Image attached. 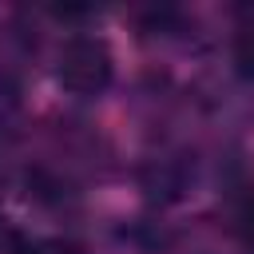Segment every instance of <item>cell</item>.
Listing matches in <instances>:
<instances>
[{"label":"cell","instance_id":"1","mask_svg":"<svg viewBox=\"0 0 254 254\" xmlns=\"http://www.w3.org/2000/svg\"><path fill=\"white\" fill-rule=\"evenodd\" d=\"M115 75V60H111V48L107 40L99 36H67L56 52V83L71 95H99L107 91Z\"/></svg>","mask_w":254,"mask_h":254},{"label":"cell","instance_id":"2","mask_svg":"<svg viewBox=\"0 0 254 254\" xmlns=\"http://www.w3.org/2000/svg\"><path fill=\"white\" fill-rule=\"evenodd\" d=\"M20 254H87L75 238H36V242H24Z\"/></svg>","mask_w":254,"mask_h":254},{"label":"cell","instance_id":"3","mask_svg":"<svg viewBox=\"0 0 254 254\" xmlns=\"http://www.w3.org/2000/svg\"><path fill=\"white\" fill-rule=\"evenodd\" d=\"M238 230H242V238L254 246V194L242 202V210H238Z\"/></svg>","mask_w":254,"mask_h":254}]
</instances>
